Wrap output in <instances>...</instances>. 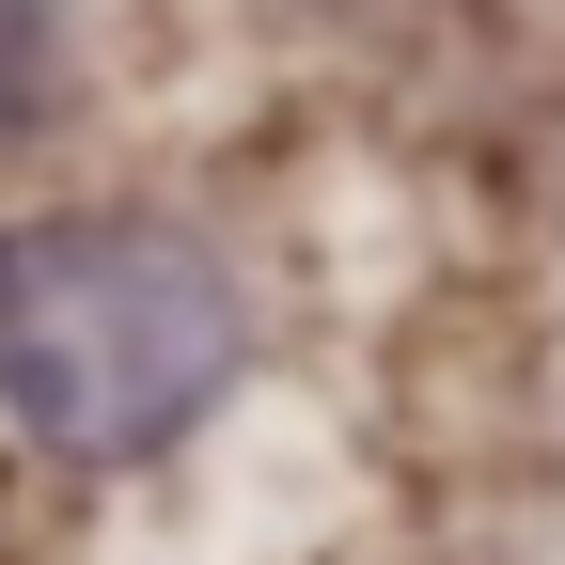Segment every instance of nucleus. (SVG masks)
<instances>
[{"label": "nucleus", "instance_id": "f257e3e1", "mask_svg": "<svg viewBox=\"0 0 565 565\" xmlns=\"http://www.w3.org/2000/svg\"><path fill=\"white\" fill-rule=\"evenodd\" d=\"M236 362H252V299L204 236L110 221V204L0 221V408L47 456H79V471L173 456L236 393Z\"/></svg>", "mask_w": 565, "mask_h": 565}]
</instances>
